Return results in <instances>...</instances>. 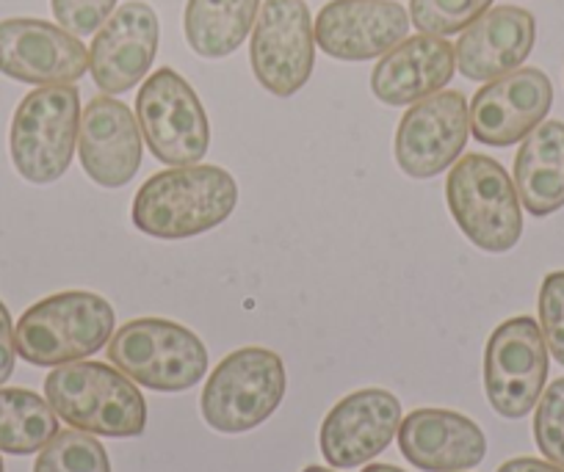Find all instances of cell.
Instances as JSON below:
<instances>
[{
    "mask_svg": "<svg viewBox=\"0 0 564 472\" xmlns=\"http://www.w3.org/2000/svg\"><path fill=\"white\" fill-rule=\"evenodd\" d=\"M238 186L219 166H170L150 177L133 199V224L161 241L203 235L230 219Z\"/></svg>",
    "mask_w": 564,
    "mask_h": 472,
    "instance_id": "cell-1",
    "label": "cell"
},
{
    "mask_svg": "<svg viewBox=\"0 0 564 472\" xmlns=\"http://www.w3.org/2000/svg\"><path fill=\"white\" fill-rule=\"evenodd\" d=\"M45 398L64 422L97 437H139L148 404L122 371L102 362H69L45 378Z\"/></svg>",
    "mask_w": 564,
    "mask_h": 472,
    "instance_id": "cell-2",
    "label": "cell"
},
{
    "mask_svg": "<svg viewBox=\"0 0 564 472\" xmlns=\"http://www.w3.org/2000/svg\"><path fill=\"white\" fill-rule=\"evenodd\" d=\"M113 307L89 290H64L36 301L14 329V345L36 367H58L97 354L113 334Z\"/></svg>",
    "mask_w": 564,
    "mask_h": 472,
    "instance_id": "cell-3",
    "label": "cell"
},
{
    "mask_svg": "<svg viewBox=\"0 0 564 472\" xmlns=\"http://www.w3.org/2000/svg\"><path fill=\"white\" fill-rule=\"evenodd\" d=\"M446 199L454 221L481 252L503 254L523 235L518 188L496 157L470 152L452 166Z\"/></svg>",
    "mask_w": 564,
    "mask_h": 472,
    "instance_id": "cell-4",
    "label": "cell"
},
{
    "mask_svg": "<svg viewBox=\"0 0 564 472\" xmlns=\"http://www.w3.org/2000/svg\"><path fill=\"white\" fill-rule=\"evenodd\" d=\"M108 360L130 382L155 393H183L208 371V351L192 329L164 318L128 321L108 343Z\"/></svg>",
    "mask_w": 564,
    "mask_h": 472,
    "instance_id": "cell-5",
    "label": "cell"
},
{
    "mask_svg": "<svg viewBox=\"0 0 564 472\" xmlns=\"http://www.w3.org/2000/svg\"><path fill=\"white\" fill-rule=\"evenodd\" d=\"M80 130V91L67 86H40L18 106L12 119L14 169L34 186H51L73 164Z\"/></svg>",
    "mask_w": 564,
    "mask_h": 472,
    "instance_id": "cell-6",
    "label": "cell"
},
{
    "mask_svg": "<svg viewBox=\"0 0 564 472\" xmlns=\"http://www.w3.org/2000/svg\"><path fill=\"white\" fill-rule=\"evenodd\" d=\"M285 398V365L269 349H238L216 365L203 389V417L214 431L243 433L269 420Z\"/></svg>",
    "mask_w": 564,
    "mask_h": 472,
    "instance_id": "cell-7",
    "label": "cell"
},
{
    "mask_svg": "<svg viewBox=\"0 0 564 472\" xmlns=\"http://www.w3.org/2000/svg\"><path fill=\"white\" fill-rule=\"evenodd\" d=\"M135 119L155 161L194 166L210 146V124L197 91L175 69L150 75L135 95Z\"/></svg>",
    "mask_w": 564,
    "mask_h": 472,
    "instance_id": "cell-8",
    "label": "cell"
},
{
    "mask_svg": "<svg viewBox=\"0 0 564 472\" xmlns=\"http://www.w3.org/2000/svg\"><path fill=\"white\" fill-rule=\"evenodd\" d=\"M258 84L274 97H294L316 64V31L305 0H265L249 45Z\"/></svg>",
    "mask_w": 564,
    "mask_h": 472,
    "instance_id": "cell-9",
    "label": "cell"
},
{
    "mask_svg": "<svg viewBox=\"0 0 564 472\" xmlns=\"http://www.w3.org/2000/svg\"><path fill=\"white\" fill-rule=\"evenodd\" d=\"M547 378V345L534 318H509L485 351V389L490 406L507 420H520L540 400Z\"/></svg>",
    "mask_w": 564,
    "mask_h": 472,
    "instance_id": "cell-10",
    "label": "cell"
},
{
    "mask_svg": "<svg viewBox=\"0 0 564 472\" xmlns=\"http://www.w3.org/2000/svg\"><path fill=\"white\" fill-rule=\"evenodd\" d=\"M470 135V108L463 91H437L415 102L395 130V161L404 175L430 180L454 166Z\"/></svg>",
    "mask_w": 564,
    "mask_h": 472,
    "instance_id": "cell-11",
    "label": "cell"
},
{
    "mask_svg": "<svg viewBox=\"0 0 564 472\" xmlns=\"http://www.w3.org/2000/svg\"><path fill=\"white\" fill-rule=\"evenodd\" d=\"M89 69V51L78 36L45 20L0 23V73L31 86H67Z\"/></svg>",
    "mask_w": 564,
    "mask_h": 472,
    "instance_id": "cell-12",
    "label": "cell"
},
{
    "mask_svg": "<svg viewBox=\"0 0 564 472\" xmlns=\"http://www.w3.org/2000/svg\"><path fill=\"white\" fill-rule=\"evenodd\" d=\"M159 14L130 0L102 23L89 47V73L102 95H122L148 78L159 53Z\"/></svg>",
    "mask_w": 564,
    "mask_h": 472,
    "instance_id": "cell-13",
    "label": "cell"
},
{
    "mask_svg": "<svg viewBox=\"0 0 564 472\" xmlns=\"http://www.w3.org/2000/svg\"><path fill=\"white\" fill-rule=\"evenodd\" d=\"M553 106V84L542 69L523 67L481 86L470 100V133L487 146L523 141Z\"/></svg>",
    "mask_w": 564,
    "mask_h": 472,
    "instance_id": "cell-14",
    "label": "cell"
},
{
    "mask_svg": "<svg viewBox=\"0 0 564 472\" xmlns=\"http://www.w3.org/2000/svg\"><path fill=\"white\" fill-rule=\"evenodd\" d=\"M313 31L327 56L371 62L406 40L410 14L395 0H329Z\"/></svg>",
    "mask_w": 564,
    "mask_h": 472,
    "instance_id": "cell-15",
    "label": "cell"
},
{
    "mask_svg": "<svg viewBox=\"0 0 564 472\" xmlns=\"http://www.w3.org/2000/svg\"><path fill=\"white\" fill-rule=\"evenodd\" d=\"M401 426V400L388 389H360L333 406L322 426L327 464L349 470L377 459Z\"/></svg>",
    "mask_w": 564,
    "mask_h": 472,
    "instance_id": "cell-16",
    "label": "cell"
},
{
    "mask_svg": "<svg viewBox=\"0 0 564 472\" xmlns=\"http://www.w3.org/2000/svg\"><path fill=\"white\" fill-rule=\"evenodd\" d=\"M141 128L117 97L100 95L84 108L78 130L80 166L102 188H122L141 166Z\"/></svg>",
    "mask_w": 564,
    "mask_h": 472,
    "instance_id": "cell-17",
    "label": "cell"
},
{
    "mask_svg": "<svg viewBox=\"0 0 564 472\" xmlns=\"http://www.w3.org/2000/svg\"><path fill=\"white\" fill-rule=\"evenodd\" d=\"M536 42L534 14L520 7H496L463 31L454 45L459 73L468 80H496L514 73Z\"/></svg>",
    "mask_w": 564,
    "mask_h": 472,
    "instance_id": "cell-18",
    "label": "cell"
},
{
    "mask_svg": "<svg viewBox=\"0 0 564 472\" xmlns=\"http://www.w3.org/2000/svg\"><path fill=\"white\" fill-rule=\"evenodd\" d=\"M399 448L423 472L474 470L487 455V439L470 417L448 409H415L399 426Z\"/></svg>",
    "mask_w": 564,
    "mask_h": 472,
    "instance_id": "cell-19",
    "label": "cell"
},
{
    "mask_svg": "<svg viewBox=\"0 0 564 472\" xmlns=\"http://www.w3.org/2000/svg\"><path fill=\"white\" fill-rule=\"evenodd\" d=\"M457 58L446 36L421 34L384 53L371 73V91L384 106H415L454 78Z\"/></svg>",
    "mask_w": 564,
    "mask_h": 472,
    "instance_id": "cell-20",
    "label": "cell"
},
{
    "mask_svg": "<svg viewBox=\"0 0 564 472\" xmlns=\"http://www.w3.org/2000/svg\"><path fill=\"white\" fill-rule=\"evenodd\" d=\"M514 188L531 216L564 208V122L547 119L525 135L514 157Z\"/></svg>",
    "mask_w": 564,
    "mask_h": 472,
    "instance_id": "cell-21",
    "label": "cell"
},
{
    "mask_svg": "<svg viewBox=\"0 0 564 472\" xmlns=\"http://www.w3.org/2000/svg\"><path fill=\"white\" fill-rule=\"evenodd\" d=\"M260 0H188L186 42L197 56L225 58L236 53L254 29Z\"/></svg>",
    "mask_w": 564,
    "mask_h": 472,
    "instance_id": "cell-22",
    "label": "cell"
},
{
    "mask_svg": "<svg viewBox=\"0 0 564 472\" xmlns=\"http://www.w3.org/2000/svg\"><path fill=\"white\" fill-rule=\"evenodd\" d=\"M53 406L31 389H0V450L29 455L45 448L58 433Z\"/></svg>",
    "mask_w": 564,
    "mask_h": 472,
    "instance_id": "cell-23",
    "label": "cell"
},
{
    "mask_svg": "<svg viewBox=\"0 0 564 472\" xmlns=\"http://www.w3.org/2000/svg\"><path fill=\"white\" fill-rule=\"evenodd\" d=\"M34 472H111V461L91 433L69 428L42 448Z\"/></svg>",
    "mask_w": 564,
    "mask_h": 472,
    "instance_id": "cell-24",
    "label": "cell"
},
{
    "mask_svg": "<svg viewBox=\"0 0 564 472\" xmlns=\"http://www.w3.org/2000/svg\"><path fill=\"white\" fill-rule=\"evenodd\" d=\"M492 0H410V20L417 31L452 36L490 12Z\"/></svg>",
    "mask_w": 564,
    "mask_h": 472,
    "instance_id": "cell-25",
    "label": "cell"
},
{
    "mask_svg": "<svg viewBox=\"0 0 564 472\" xmlns=\"http://www.w3.org/2000/svg\"><path fill=\"white\" fill-rule=\"evenodd\" d=\"M534 439L551 464L564 470V378H556L545 395H540L534 415Z\"/></svg>",
    "mask_w": 564,
    "mask_h": 472,
    "instance_id": "cell-26",
    "label": "cell"
},
{
    "mask_svg": "<svg viewBox=\"0 0 564 472\" xmlns=\"http://www.w3.org/2000/svg\"><path fill=\"white\" fill-rule=\"evenodd\" d=\"M540 329L547 351L564 365V271H553L540 287Z\"/></svg>",
    "mask_w": 564,
    "mask_h": 472,
    "instance_id": "cell-27",
    "label": "cell"
},
{
    "mask_svg": "<svg viewBox=\"0 0 564 472\" xmlns=\"http://www.w3.org/2000/svg\"><path fill=\"white\" fill-rule=\"evenodd\" d=\"M56 23L73 36H91L111 18L117 0H51Z\"/></svg>",
    "mask_w": 564,
    "mask_h": 472,
    "instance_id": "cell-28",
    "label": "cell"
},
{
    "mask_svg": "<svg viewBox=\"0 0 564 472\" xmlns=\"http://www.w3.org/2000/svg\"><path fill=\"white\" fill-rule=\"evenodd\" d=\"M14 360H18V345H14L12 315H9L7 304L0 301V384L12 378Z\"/></svg>",
    "mask_w": 564,
    "mask_h": 472,
    "instance_id": "cell-29",
    "label": "cell"
},
{
    "mask_svg": "<svg viewBox=\"0 0 564 472\" xmlns=\"http://www.w3.org/2000/svg\"><path fill=\"white\" fill-rule=\"evenodd\" d=\"M496 472H564V470L558 464H547V461L529 459V455H523V459L507 461V464L498 466Z\"/></svg>",
    "mask_w": 564,
    "mask_h": 472,
    "instance_id": "cell-30",
    "label": "cell"
},
{
    "mask_svg": "<svg viewBox=\"0 0 564 472\" xmlns=\"http://www.w3.org/2000/svg\"><path fill=\"white\" fill-rule=\"evenodd\" d=\"M362 472H404V470H399V466L393 464H368Z\"/></svg>",
    "mask_w": 564,
    "mask_h": 472,
    "instance_id": "cell-31",
    "label": "cell"
},
{
    "mask_svg": "<svg viewBox=\"0 0 564 472\" xmlns=\"http://www.w3.org/2000/svg\"><path fill=\"white\" fill-rule=\"evenodd\" d=\"M305 472H335V470H327V466H307Z\"/></svg>",
    "mask_w": 564,
    "mask_h": 472,
    "instance_id": "cell-32",
    "label": "cell"
},
{
    "mask_svg": "<svg viewBox=\"0 0 564 472\" xmlns=\"http://www.w3.org/2000/svg\"><path fill=\"white\" fill-rule=\"evenodd\" d=\"M0 472H7V470H3V459H0Z\"/></svg>",
    "mask_w": 564,
    "mask_h": 472,
    "instance_id": "cell-33",
    "label": "cell"
}]
</instances>
